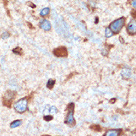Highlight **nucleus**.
<instances>
[{
	"mask_svg": "<svg viewBox=\"0 0 136 136\" xmlns=\"http://www.w3.org/2000/svg\"><path fill=\"white\" fill-rule=\"evenodd\" d=\"M113 32L112 31V30L110 29V27H107L105 30V36L107 38H110L111 36H113Z\"/></svg>",
	"mask_w": 136,
	"mask_h": 136,
	"instance_id": "f8f14e48",
	"label": "nucleus"
},
{
	"mask_svg": "<svg viewBox=\"0 0 136 136\" xmlns=\"http://www.w3.org/2000/svg\"><path fill=\"white\" fill-rule=\"evenodd\" d=\"M127 31L130 35L136 34V20H131L127 27Z\"/></svg>",
	"mask_w": 136,
	"mask_h": 136,
	"instance_id": "423d86ee",
	"label": "nucleus"
},
{
	"mask_svg": "<svg viewBox=\"0 0 136 136\" xmlns=\"http://www.w3.org/2000/svg\"><path fill=\"white\" fill-rule=\"evenodd\" d=\"M39 27L44 31H49L51 29V24L47 19H42L39 22Z\"/></svg>",
	"mask_w": 136,
	"mask_h": 136,
	"instance_id": "0eeeda50",
	"label": "nucleus"
},
{
	"mask_svg": "<svg viewBox=\"0 0 136 136\" xmlns=\"http://www.w3.org/2000/svg\"><path fill=\"white\" fill-rule=\"evenodd\" d=\"M22 124V120H16V121H13L12 123H10V128H16L18 127H19L20 125Z\"/></svg>",
	"mask_w": 136,
	"mask_h": 136,
	"instance_id": "9d476101",
	"label": "nucleus"
},
{
	"mask_svg": "<svg viewBox=\"0 0 136 136\" xmlns=\"http://www.w3.org/2000/svg\"><path fill=\"white\" fill-rule=\"evenodd\" d=\"M53 54L57 57H67L68 55V53H67L66 48L59 47V48H56L53 50Z\"/></svg>",
	"mask_w": 136,
	"mask_h": 136,
	"instance_id": "39448f33",
	"label": "nucleus"
},
{
	"mask_svg": "<svg viewBox=\"0 0 136 136\" xmlns=\"http://www.w3.org/2000/svg\"><path fill=\"white\" fill-rule=\"evenodd\" d=\"M121 129H110L107 131L104 136H119Z\"/></svg>",
	"mask_w": 136,
	"mask_h": 136,
	"instance_id": "6e6552de",
	"label": "nucleus"
},
{
	"mask_svg": "<svg viewBox=\"0 0 136 136\" xmlns=\"http://www.w3.org/2000/svg\"><path fill=\"white\" fill-rule=\"evenodd\" d=\"M121 76L124 79H129L131 76V72H130V70H129V69H123L121 71Z\"/></svg>",
	"mask_w": 136,
	"mask_h": 136,
	"instance_id": "1a4fd4ad",
	"label": "nucleus"
},
{
	"mask_svg": "<svg viewBox=\"0 0 136 136\" xmlns=\"http://www.w3.org/2000/svg\"><path fill=\"white\" fill-rule=\"evenodd\" d=\"M14 110L19 113H23L27 110V98H24L19 100L14 104Z\"/></svg>",
	"mask_w": 136,
	"mask_h": 136,
	"instance_id": "7ed1b4c3",
	"label": "nucleus"
},
{
	"mask_svg": "<svg viewBox=\"0 0 136 136\" xmlns=\"http://www.w3.org/2000/svg\"><path fill=\"white\" fill-rule=\"evenodd\" d=\"M13 53L16 54V55L21 56L22 54V49L20 48H16L13 50Z\"/></svg>",
	"mask_w": 136,
	"mask_h": 136,
	"instance_id": "2eb2a0df",
	"label": "nucleus"
},
{
	"mask_svg": "<svg viewBox=\"0 0 136 136\" xmlns=\"http://www.w3.org/2000/svg\"><path fill=\"white\" fill-rule=\"evenodd\" d=\"M132 5L134 7V8H136V0H132Z\"/></svg>",
	"mask_w": 136,
	"mask_h": 136,
	"instance_id": "a211bd4d",
	"label": "nucleus"
},
{
	"mask_svg": "<svg viewBox=\"0 0 136 136\" xmlns=\"http://www.w3.org/2000/svg\"><path fill=\"white\" fill-rule=\"evenodd\" d=\"M44 119L45 121H50V120L53 119V117L51 115H45L44 117Z\"/></svg>",
	"mask_w": 136,
	"mask_h": 136,
	"instance_id": "f3484780",
	"label": "nucleus"
},
{
	"mask_svg": "<svg viewBox=\"0 0 136 136\" xmlns=\"http://www.w3.org/2000/svg\"><path fill=\"white\" fill-rule=\"evenodd\" d=\"M124 24H125V19L123 17L119 18L110 24V28L115 33H119L121 31Z\"/></svg>",
	"mask_w": 136,
	"mask_h": 136,
	"instance_id": "f257e3e1",
	"label": "nucleus"
},
{
	"mask_svg": "<svg viewBox=\"0 0 136 136\" xmlns=\"http://www.w3.org/2000/svg\"><path fill=\"white\" fill-rule=\"evenodd\" d=\"M9 36H10V34H9L8 32H4L3 33H2V38L3 39H8Z\"/></svg>",
	"mask_w": 136,
	"mask_h": 136,
	"instance_id": "dca6fc26",
	"label": "nucleus"
},
{
	"mask_svg": "<svg viewBox=\"0 0 136 136\" xmlns=\"http://www.w3.org/2000/svg\"><path fill=\"white\" fill-rule=\"evenodd\" d=\"M15 97H16V92L12 90H8L4 93L3 98H2L3 104L8 107H10Z\"/></svg>",
	"mask_w": 136,
	"mask_h": 136,
	"instance_id": "20e7f679",
	"label": "nucleus"
},
{
	"mask_svg": "<svg viewBox=\"0 0 136 136\" xmlns=\"http://www.w3.org/2000/svg\"><path fill=\"white\" fill-rule=\"evenodd\" d=\"M55 83H56L55 80H53V79H49L48 83H47V87H48V89H52Z\"/></svg>",
	"mask_w": 136,
	"mask_h": 136,
	"instance_id": "ddd939ff",
	"label": "nucleus"
},
{
	"mask_svg": "<svg viewBox=\"0 0 136 136\" xmlns=\"http://www.w3.org/2000/svg\"><path fill=\"white\" fill-rule=\"evenodd\" d=\"M49 13H50V8H43L41 10L40 15L42 16H45L48 15Z\"/></svg>",
	"mask_w": 136,
	"mask_h": 136,
	"instance_id": "9b49d317",
	"label": "nucleus"
},
{
	"mask_svg": "<svg viewBox=\"0 0 136 136\" xmlns=\"http://www.w3.org/2000/svg\"><path fill=\"white\" fill-rule=\"evenodd\" d=\"M45 136H48V135H45Z\"/></svg>",
	"mask_w": 136,
	"mask_h": 136,
	"instance_id": "6ab92c4d",
	"label": "nucleus"
},
{
	"mask_svg": "<svg viewBox=\"0 0 136 136\" xmlns=\"http://www.w3.org/2000/svg\"><path fill=\"white\" fill-rule=\"evenodd\" d=\"M74 107L75 105L73 103H70L67 106V114L65 118V123L67 125H73L75 124V119L73 117L74 114Z\"/></svg>",
	"mask_w": 136,
	"mask_h": 136,
	"instance_id": "f03ea898",
	"label": "nucleus"
},
{
	"mask_svg": "<svg viewBox=\"0 0 136 136\" xmlns=\"http://www.w3.org/2000/svg\"><path fill=\"white\" fill-rule=\"evenodd\" d=\"M48 112L50 114H55V113H56L58 112V109L56 107L52 106V107H49Z\"/></svg>",
	"mask_w": 136,
	"mask_h": 136,
	"instance_id": "4468645a",
	"label": "nucleus"
},
{
	"mask_svg": "<svg viewBox=\"0 0 136 136\" xmlns=\"http://www.w3.org/2000/svg\"><path fill=\"white\" fill-rule=\"evenodd\" d=\"M123 136H125V135H123Z\"/></svg>",
	"mask_w": 136,
	"mask_h": 136,
	"instance_id": "aec40b11",
	"label": "nucleus"
}]
</instances>
